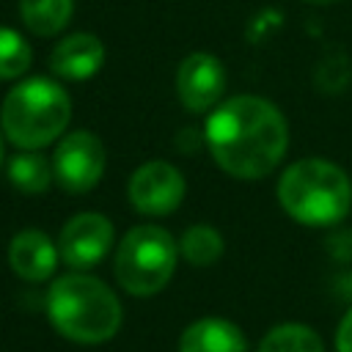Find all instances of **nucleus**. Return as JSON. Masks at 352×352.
<instances>
[{"instance_id": "nucleus-20", "label": "nucleus", "mask_w": 352, "mask_h": 352, "mask_svg": "<svg viewBox=\"0 0 352 352\" xmlns=\"http://www.w3.org/2000/svg\"><path fill=\"white\" fill-rule=\"evenodd\" d=\"M0 162H3V135H0Z\"/></svg>"}, {"instance_id": "nucleus-10", "label": "nucleus", "mask_w": 352, "mask_h": 352, "mask_svg": "<svg viewBox=\"0 0 352 352\" xmlns=\"http://www.w3.org/2000/svg\"><path fill=\"white\" fill-rule=\"evenodd\" d=\"M104 63V44L91 33L60 38L50 55V69L63 80H91Z\"/></svg>"}, {"instance_id": "nucleus-4", "label": "nucleus", "mask_w": 352, "mask_h": 352, "mask_svg": "<svg viewBox=\"0 0 352 352\" xmlns=\"http://www.w3.org/2000/svg\"><path fill=\"white\" fill-rule=\"evenodd\" d=\"M69 118V94L47 77L16 82L8 91L0 113L6 138L19 148H44L66 129Z\"/></svg>"}, {"instance_id": "nucleus-17", "label": "nucleus", "mask_w": 352, "mask_h": 352, "mask_svg": "<svg viewBox=\"0 0 352 352\" xmlns=\"http://www.w3.org/2000/svg\"><path fill=\"white\" fill-rule=\"evenodd\" d=\"M30 60H33V52L28 38L0 25V80L22 77L30 69Z\"/></svg>"}, {"instance_id": "nucleus-13", "label": "nucleus", "mask_w": 352, "mask_h": 352, "mask_svg": "<svg viewBox=\"0 0 352 352\" xmlns=\"http://www.w3.org/2000/svg\"><path fill=\"white\" fill-rule=\"evenodd\" d=\"M52 176H55L52 165L36 148H25L22 154L11 157V162H8V179H11V184L19 192H28V195L47 192Z\"/></svg>"}, {"instance_id": "nucleus-19", "label": "nucleus", "mask_w": 352, "mask_h": 352, "mask_svg": "<svg viewBox=\"0 0 352 352\" xmlns=\"http://www.w3.org/2000/svg\"><path fill=\"white\" fill-rule=\"evenodd\" d=\"M308 3H316V6H327V3H336V0H308Z\"/></svg>"}, {"instance_id": "nucleus-8", "label": "nucleus", "mask_w": 352, "mask_h": 352, "mask_svg": "<svg viewBox=\"0 0 352 352\" xmlns=\"http://www.w3.org/2000/svg\"><path fill=\"white\" fill-rule=\"evenodd\" d=\"M110 248H113V223L96 212L74 214L63 226L60 239H58L60 258L74 270L99 264L110 253Z\"/></svg>"}, {"instance_id": "nucleus-5", "label": "nucleus", "mask_w": 352, "mask_h": 352, "mask_svg": "<svg viewBox=\"0 0 352 352\" xmlns=\"http://www.w3.org/2000/svg\"><path fill=\"white\" fill-rule=\"evenodd\" d=\"M179 245L157 226H135L116 250V278L135 297L157 294L173 275Z\"/></svg>"}, {"instance_id": "nucleus-1", "label": "nucleus", "mask_w": 352, "mask_h": 352, "mask_svg": "<svg viewBox=\"0 0 352 352\" xmlns=\"http://www.w3.org/2000/svg\"><path fill=\"white\" fill-rule=\"evenodd\" d=\"M214 162L236 179H261L283 160L289 126L283 113L261 96H231L206 121Z\"/></svg>"}, {"instance_id": "nucleus-14", "label": "nucleus", "mask_w": 352, "mask_h": 352, "mask_svg": "<svg viewBox=\"0 0 352 352\" xmlns=\"http://www.w3.org/2000/svg\"><path fill=\"white\" fill-rule=\"evenodd\" d=\"M25 28L36 36H55L72 16V0H19Z\"/></svg>"}, {"instance_id": "nucleus-7", "label": "nucleus", "mask_w": 352, "mask_h": 352, "mask_svg": "<svg viewBox=\"0 0 352 352\" xmlns=\"http://www.w3.org/2000/svg\"><path fill=\"white\" fill-rule=\"evenodd\" d=\"M184 198V176L162 160L140 165L129 179V201L143 214H170Z\"/></svg>"}, {"instance_id": "nucleus-9", "label": "nucleus", "mask_w": 352, "mask_h": 352, "mask_svg": "<svg viewBox=\"0 0 352 352\" xmlns=\"http://www.w3.org/2000/svg\"><path fill=\"white\" fill-rule=\"evenodd\" d=\"M176 91L187 110L206 113L214 110L226 91V69L209 52H192L182 60L176 74Z\"/></svg>"}, {"instance_id": "nucleus-3", "label": "nucleus", "mask_w": 352, "mask_h": 352, "mask_svg": "<svg viewBox=\"0 0 352 352\" xmlns=\"http://www.w3.org/2000/svg\"><path fill=\"white\" fill-rule=\"evenodd\" d=\"M278 201L297 223L333 226L352 204V184L330 160H300L283 170L278 182Z\"/></svg>"}, {"instance_id": "nucleus-15", "label": "nucleus", "mask_w": 352, "mask_h": 352, "mask_svg": "<svg viewBox=\"0 0 352 352\" xmlns=\"http://www.w3.org/2000/svg\"><path fill=\"white\" fill-rule=\"evenodd\" d=\"M258 352H324L322 338L305 324H280L264 336Z\"/></svg>"}, {"instance_id": "nucleus-11", "label": "nucleus", "mask_w": 352, "mask_h": 352, "mask_svg": "<svg viewBox=\"0 0 352 352\" xmlns=\"http://www.w3.org/2000/svg\"><path fill=\"white\" fill-rule=\"evenodd\" d=\"M8 264L25 280H47L58 264V248L38 228L19 231L8 245Z\"/></svg>"}, {"instance_id": "nucleus-6", "label": "nucleus", "mask_w": 352, "mask_h": 352, "mask_svg": "<svg viewBox=\"0 0 352 352\" xmlns=\"http://www.w3.org/2000/svg\"><path fill=\"white\" fill-rule=\"evenodd\" d=\"M52 170L66 192H88L102 179L104 170L102 140L85 129L66 135L55 148Z\"/></svg>"}, {"instance_id": "nucleus-2", "label": "nucleus", "mask_w": 352, "mask_h": 352, "mask_svg": "<svg viewBox=\"0 0 352 352\" xmlns=\"http://www.w3.org/2000/svg\"><path fill=\"white\" fill-rule=\"evenodd\" d=\"M47 316L52 327L77 344H102L121 327L118 297L91 275H63L47 292Z\"/></svg>"}, {"instance_id": "nucleus-12", "label": "nucleus", "mask_w": 352, "mask_h": 352, "mask_svg": "<svg viewBox=\"0 0 352 352\" xmlns=\"http://www.w3.org/2000/svg\"><path fill=\"white\" fill-rule=\"evenodd\" d=\"M179 352H248V341L228 319L204 316L182 333Z\"/></svg>"}, {"instance_id": "nucleus-18", "label": "nucleus", "mask_w": 352, "mask_h": 352, "mask_svg": "<svg viewBox=\"0 0 352 352\" xmlns=\"http://www.w3.org/2000/svg\"><path fill=\"white\" fill-rule=\"evenodd\" d=\"M336 349H338V352H352V308L346 311V316H344L341 324H338Z\"/></svg>"}, {"instance_id": "nucleus-16", "label": "nucleus", "mask_w": 352, "mask_h": 352, "mask_svg": "<svg viewBox=\"0 0 352 352\" xmlns=\"http://www.w3.org/2000/svg\"><path fill=\"white\" fill-rule=\"evenodd\" d=\"M179 253L195 267L214 264L223 256V236L212 226H192L184 231L179 242Z\"/></svg>"}]
</instances>
